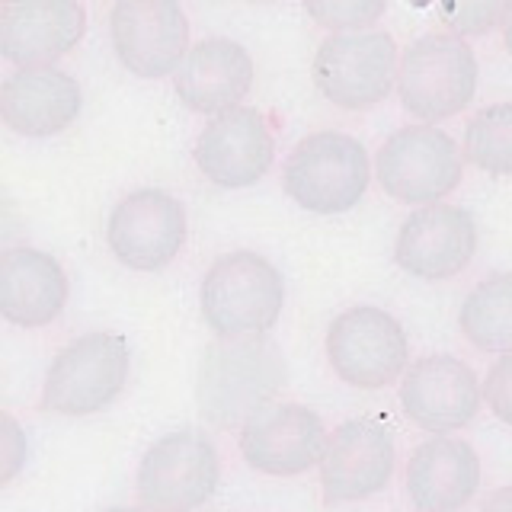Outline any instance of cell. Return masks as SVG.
Listing matches in <instances>:
<instances>
[{
    "instance_id": "9",
    "label": "cell",
    "mask_w": 512,
    "mask_h": 512,
    "mask_svg": "<svg viewBox=\"0 0 512 512\" xmlns=\"http://www.w3.org/2000/svg\"><path fill=\"white\" fill-rule=\"evenodd\" d=\"M375 176L391 199L432 205L461 183V154L452 135L432 125H404L381 144Z\"/></svg>"
},
{
    "instance_id": "28",
    "label": "cell",
    "mask_w": 512,
    "mask_h": 512,
    "mask_svg": "<svg viewBox=\"0 0 512 512\" xmlns=\"http://www.w3.org/2000/svg\"><path fill=\"white\" fill-rule=\"evenodd\" d=\"M23 234V215L16 208L13 196L7 192V186L0 183V253L10 250L13 240H20Z\"/></svg>"
},
{
    "instance_id": "27",
    "label": "cell",
    "mask_w": 512,
    "mask_h": 512,
    "mask_svg": "<svg viewBox=\"0 0 512 512\" xmlns=\"http://www.w3.org/2000/svg\"><path fill=\"white\" fill-rule=\"evenodd\" d=\"M484 400L503 426H512V352H503L490 365L484 381Z\"/></svg>"
},
{
    "instance_id": "25",
    "label": "cell",
    "mask_w": 512,
    "mask_h": 512,
    "mask_svg": "<svg viewBox=\"0 0 512 512\" xmlns=\"http://www.w3.org/2000/svg\"><path fill=\"white\" fill-rule=\"evenodd\" d=\"M512 0H439V13L458 36H487L503 26Z\"/></svg>"
},
{
    "instance_id": "29",
    "label": "cell",
    "mask_w": 512,
    "mask_h": 512,
    "mask_svg": "<svg viewBox=\"0 0 512 512\" xmlns=\"http://www.w3.org/2000/svg\"><path fill=\"white\" fill-rule=\"evenodd\" d=\"M480 512H512V487L493 490L487 500L480 503Z\"/></svg>"
},
{
    "instance_id": "23",
    "label": "cell",
    "mask_w": 512,
    "mask_h": 512,
    "mask_svg": "<svg viewBox=\"0 0 512 512\" xmlns=\"http://www.w3.org/2000/svg\"><path fill=\"white\" fill-rule=\"evenodd\" d=\"M464 157L487 173L512 176V103L474 112L464 128Z\"/></svg>"
},
{
    "instance_id": "16",
    "label": "cell",
    "mask_w": 512,
    "mask_h": 512,
    "mask_svg": "<svg viewBox=\"0 0 512 512\" xmlns=\"http://www.w3.org/2000/svg\"><path fill=\"white\" fill-rule=\"evenodd\" d=\"M480 404L484 388L477 384L474 368L445 352L416 359L400 381V407L407 420L439 436L468 426Z\"/></svg>"
},
{
    "instance_id": "4",
    "label": "cell",
    "mask_w": 512,
    "mask_h": 512,
    "mask_svg": "<svg viewBox=\"0 0 512 512\" xmlns=\"http://www.w3.org/2000/svg\"><path fill=\"white\" fill-rule=\"evenodd\" d=\"M282 183L304 212L340 215L365 196L372 160L352 135L314 132L288 151Z\"/></svg>"
},
{
    "instance_id": "5",
    "label": "cell",
    "mask_w": 512,
    "mask_h": 512,
    "mask_svg": "<svg viewBox=\"0 0 512 512\" xmlns=\"http://www.w3.org/2000/svg\"><path fill=\"white\" fill-rule=\"evenodd\" d=\"M221 458L202 429H176L141 455L135 493L148 512H192L215 496Z\"/></svg>"
},
{
    "instance_id": "12",
    "label": "cell",
    "mask_w": 512,
    "mask_h": 512,
    "mask_svg": "<svg viewBox=\"0 0 512 512\" xmlns=\"http://www.w3.org/2000/svg\"><path fill=\"white\" fill-rule=\"evenodd\" d=\"M116 58L138 77H167L189 52L180 0H116L109 16Z\"/></svg>"
},
{
    "instance_id": "21",
    "label": "cell",
    "mask_w": 512,
    "mask_h": 512,
    "mask_svg": "<svg viewBox=\"0 0 512 512\" xmlns=\"http://www.w3.org/2000/svg\"><path fill=\"white\" fill-rule=\"evenodd\" d=\"M480 487V458L464 439L436 436L413 448L407 461V493L420 512H458Z\"/></svg>"
},
{
    "instance_id": "1",
    "label": "cell",
    "mask_w": 512,
    "mask_h": 512,
    "mask_svg": "<svg viewBox=\"0 0 512 512\" xmlns=\"http://www.w3.org/2000/svg\"><path fill=\"white\" fill-rule=\"evenodd\" d=\"M282 349L266 333L231 336L205 349L196 381V400L205 423L218 429L244 426L250 413L266 407L285 388Z\"/></svg>"
},
{
    "instance_id": "32",
    "label": "cell",
    "mask_w": 512,
    "mask_h": 512,
    "mask_svg": "<svg viewBox=\"0 0 512 512\" xmlns=\"http://www.w3.org/2000/svg\"><path fill=\"white\" fill-rule=\"evenodd\" d=\"M0 4H7V0H0Z\"/></svg>"
},
{
    "instance_id": "26",
    "label": "cell",
    "mask_w": 512,
    "mask_h": 512,
    "mask_svg": "<svg viewBox=\"0 0 512 512\" xmlns=\"http://www.w3.org/2000/svg\"><path fill=\"white\" fill-rule=\"evenodd\" d=\"M29 458V439L26 429L20 426L16 416L0 410V487H7L10 480L20 477Z\"/></svg>"
},
{
    "instance_id": "24",
    "label": "cell",
    "mask_w": 512,
    "mask_h": 512,
    "mask_svg": "<svg viewBox=\"0 0 512 512\" xmlns=\"http://www.w3.org/2000/svg\"><path fill=\"white\" fill-rule=\"evenodd\" d=\"M384 7H388V0H304L311 20L330 32L372 29L381 20Z\"/></svg>"
},
{
    "instance_id": "20",
    "label": "cell",
    "mask_w": 512,
    "mask_h": 512,
    "mask_svg": "<svg viewBox=\"0 0 512 512\" xmlns=\"http://www.w3.org/2000/svg\"><path fill=\"white\" fill-rule=\"evenodd\" d=\"M68 304V276L52 253L10 247L0 253V317L13 327H48Z\"/></svg>"
},
{
    "instance_id": "6",
    "label": "cell",
    "mask_w": 512,
    "mask_h": 512,
    "mask_svg": "<svg viewBox=\"0 0 512 512\" xmlns=\"http://www.w3.org/2000/svg\"><path fill=\"white\" fill-rule=\"evenodd\" d=\"M132 352L119 333H84L48 365L42 407L61 416L106 410L128 381Z\"/></svg>"
},
{
    "instance_id": "11",
    "label": "cell",
    "mask_w": 512,
    "mask_h": 512,
    "mask_svg": "<svg viewBox=\"0 0 512 512\" xmlns=\"http://www.w3.org/2000/svg\"><path fill=\"white\" fill-rule=\"evenodd\" d=\"M327 445L324 420L301 404L269 400L240 426V455L253 471L269 477H298L320 464Z\"/></svg>"
},
{
    "instance_id": "3",
    "label": "cell",
    "mask_w": 512,
    "mask_h": 512,
    "mask_svg": "<svg viewBox=\"0 0 512 512\" xmlns=\"http://www.w3.org/2000/svg\"><path fill=\"white\" fill-rule=\"evenodd\" d=\"M477 90V58L458 32H429L397 64V96L410 116L442 122L468 109Z\"/></svg>"
},
{
    "instance_id": "8",
    "label": "cell",
    "mask_w": 512,
    "mask_h": 512,
    "mask_svg": "<svg viewBox=\"0 0 512 512\" xmlns=\"http://www.w3.org/2000/svg\"><path fill=\"white\" fill-rule=\"evenodd\" d=\"M327 359L333 372L352 388H388L407 372V333L394 314L359 304L333 317L327 330Z\"/></svg>"
},
{
    "instance_id": "7",
    "label": "cell",
    "mask_w": 512,
    "mask_h": 512,
    "mask_svg": "<svg viewBox=\"0 0 512 512\" xmlns=\"http://www.w3.org/2000/svg\"><path fill=\"white\" fill-rule=\"evenodd\" d=\"M397 42L388 32H333L314 55V84L340 109H368L397 87Z\"/></svg>"
},
{
    "instance_id": "17",
    "label": "cell",
    "mask_w": 512,
    "mask_h": 512,
    "mask_svg": "<svg viewBox=\"0 0 512 512\" xmlns=\"http://www.w3.org/2000/svg\"><path fill=\"white\" fill-rule=\"evenodd\" d=\"M87 32L80 0H7L0 7V55L16 68H45Z\"/></svg>"
},
{
    "instance_id": "18",
    "label": "cell",
    "mask_w": 512,
    "mask_h": 512,
    "mask_svg": "<svg viewBox=\"0 0 512 512\" xmlns=\"http://www.w3.org/2000/svg\"><path fill=\"white\" fill-rule=\"evenodd\" d=\"M80 84L58 68H20L0 84V122L13 135L52 138L80 112Z\"/></svg>"
},
{
    "instance_id": "13",
    "label": "cell",
    "mask_w": 512,
    "mask_h": 512,
    "mask_svg": "<svg viewBox=\"0 0 512 512\" xmlns=\"http://www.w3.org/2000/svg\"><path fill=\"white\" fill-rule=\"evenodd\" d=\"M394 477V439L381 423L346 420L320 455V493L327 506L359 503L381 493Z\"/></svg>"
},
{
    "instance_id": "19",
    "label": "cell",
    "mask_w": 512,
    "mask_h": 512,
    "mask_svg": "<svg viewBox=\"0 0 512 512\" xmlns=\"http://www.w3.org/2000/svg\"><path fill=\"white\" fill-rule=\"evenodd\" d=\"M173 87L192 112L218 116L244 103L253 87V58L234 39H202L180 61Z\"/></svg>"
},
{
    "instance_id": "10",
    "label": "cell",
    "mask_w": 512,
    "mask_h": 512,
    "mask_svg": "<svg viewBox=\"0 0 512 512\" xmlns=\"http://www.w3.org/2000/svg\"><path fill=\"white\" fill-rule=\"evenodd\" d=\"M189 234L186 208L164 189H138L112 208L109 250L135 272H157L176 260Z\"/></svg>"
},
{
    "instance_id": "30",
    "label": "cell",
    "mask_w": 512,
    "mask_h": 512,
    "mask_svg": "<svg viewBox=\"0 0 512 512\" xmlns=\"http://www.w3.org/2000/svg\"><path fill=\"white\" fill-rule=\"evenodd\" d=\"M503 42H506L509 55H512V4H509V13H506V20H503Z\"/></svg>"
},
{
    "instance_id": "2",
    "label": "cell",
    "mask_w": 512,
    "mask_h": 512,
    "mask_svg": "<svg viewBox=\"0 0 512 512\" xmlns=\"http://www.w3.org/2000/svg\"><path fill=\"white\" fill-rule=\"evenodd\" d=\"M282 301L285 282L279 269L253 250L218 256L202 279V317L221 340L272 330Z\"/></svg>"
},
{
    "instance_id": "31",
    "label": "cell",
    "mask_w": 512,
    "mask_h": 512,
    "mask_svg": "<svg viewBox=\"0 0 512 512\" xmlns=\"http://www.w3.org/2000/svg\"><path fill=\"white\" fill-rule=\"evenodd\" d=\"M103 512H148V509H135V506H112V509H103Z\"/></svg>"
},
{
    "instance_id": "14",
    "label": "cell",
    "mask_w": 512,
    "mask_h": 512,
    "mask_svg": "<svg viewBox=\"0 0 512 512\" xmlns=\"http://www.w3.org/2000/svg\"><path fill=\"white\" fill-rule=\"evenodd\" d=\"M477 253V224L458 205H420L400 224L394 240L397 266L416 279H452L468 269Z\"/></svg>"
},
{
    "instance_id": "22",
    "label": "cell",
    "mask_w": 512,
    "mask_h": 512,
    "mask_svg": "<svg viewBox=\"0 0 512 512\" xmlns=\"http://www.w3.org/2000/svg\"><path fill=\"white\" fill-rule=\"evenodd\" d=\"M461 333L484 352H512V272H496L464 298Z\"/></svg>"
},
{
    "instance_id": "15",
    "label": "cell",
    "mask_w": 512,
    "mask_h": 512,
    "mask_svg": "<svg viewBox=\"0 0 512 512\" xmlns=\"http://www.w3.org/2000/svg\"><path fill=\"white\" fill-rule=\"evenodd\" d=\"M276 157V138L260 109L234 106L212 116L196 141V167L221 189L260 183Z\"/></svg>"
}]
</instances>
